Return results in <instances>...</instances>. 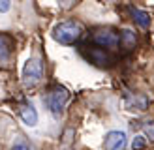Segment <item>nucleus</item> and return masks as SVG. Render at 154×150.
<instances>
[{
	"mask_svg": "<svg viewBox=\"0 0 154 150\" xmlns=\"http://www.w3.org/2000/svg\"><path fill=\"white\" fill-rule=\"evenodd\" d=\"M83 34V26L77 21H62L53 28V40L62 43V45H70L75 43Z\"/></svg>",
	"mask_w": 154,
	"mask_h": 150,
	"instance_id": "obj_1",
	"label": "nucleus"
},
{
	"mask_svg": "<svg viewBox=\"0 0 154 150\" xmlns=\"http://www.w3.org/2000/svg\"><path fill=\"white\" fill-rule=\"evenodd\" d=\"M90 41L96 47L113 51V49L120 47V32H117L115 28H109V26H102V28H96L90 34Z\"/></svg>",
	"mask_w": 154,
	"mask_h": 150,
	"instance_id": "obj_2",
	"label": "nucleus"
},
{
	"mask_svg": "<svg viewBox=\"0 0 154 150\" xmlns=\"http://www.w3.org/2000/svg\"><path fill=\"white\" fill-rule=\"evenodd\" d=\"M43 79V62L40 56H30L23 68V85L26 88H36Z\"/></svg>",
	"mask_w": 154,
	"mask_h": 150,
	"instance_id": "obj_3",
	"label": "nucleus"
},
{
	"mask_svg": "<svg viewBox=\"0 0 154 150\" xmlns=\"http://www.w3.org/2000/svg\"><path fill=\"white\" fill-rule=\"evenodd\" d=\"M68 98H70V94H68V90L64 86H53L47 96H45V103H47V109L53 112L55 116H60L62 115V111L66 107V103H68Z\"/></svg>",
	"mask_w": 154,
	"mask_h": 150,
	"instance_id": "obj_4",
	"label": "nucleus"
},
{
	"mask_svg": "<svg viewBox=\"0 0 154 150\" xmlns=\"http://www.w3.org/2000/svg\"><path fill=\"white\" fill-rule=\"evenodd\" d=\"M81 52L87 56L88 62L96 64L100 68H109L115 64V55L111 51H105L102 47H96V45H85L81 49Z\"/></svg>",
	"mask_w": 154,
	"mask_h": 150,
	"instance_id": "obj_5",
	"label": "nucleus"
},
{
	"mask_svg": "<svg viewBox=\"0 0 154 150\" xmlns=\"http://www.w3.org/2000/svg\"><path fill=\"white\" fill-rule=\"evenodd\" d=\"M124 105L130 111H145L150 105L149 98L145 94H134V92H126L124 94Z\"/></svg>",
	"mask_w": 154,
	"mask_h": 150,
	"instance_id": "obj_6",
	"label": "nucleus"
},
{
	"mask_svg": "<svg viewBox=\"0 0 154 150\" xmlns=\"http://www.w3.org/2000/svg\"><path fill=\"white\" fill-rule=\"evenodd\" d=\"M126 133L124 131H109L105 135L103 146L105 150H124L126 146Z\"/></svg>",
	"mask_w": 154,
	"mask_h": 150,
	"instance_id": "obj_7",
	"label": "nucleus"
},
{
	"mask_svg": "<svg viewBox=\"0 0 154 150\" xmlns=\"http://www.w3.org/2000/svg\"><path fill=\"white\" fill-rule=\"evenodd\" d=\"M13 56V38L0 34V64H8Z\"/></svg>",
	"mask_w": 154,
	"mask_h": 150,
	"instance_id": "obj_8",
	"label": "nucleus"
},
{
	"mask_svg": "<svg viewBox=\"0 0 154 150\" xmlns=\"http://www.w3.org/2000/svg\"><path fill=\"white\" fill-rule=\"evenodd\" d=\"M135 43H137V36L134 30H120V51L122 52H130L135 49Z\"/></svg>",
	"mask_w": 154,
	"mask_h": 150,
	"instance_id": "obj_9",
	"label": "nucleus"
},
{
	"mask_svg": "<svg viewBox=\"0 0 154 150\" xmlns=\"http://www.w3.org/2000/svg\"><path fill=\"white\" fill-rule=\"evenodd\" d=\"M19 115H21L23 120H25V124H28V126H34V124L38 122V112H36V109L32 107V103H28V101H23V103H21Z\"/></svg>",
	"mask_w": 154,
	"mask_h": 150,
	"instance_id": "obj_10",
	"label": "nucleus"
},
{
	"mask_svg": "<svg viewBox=\"0 0 154 150\" xmlns=\"http://www.w3.org/2000/svg\"><path fill=\"white\" fill-rule=\"evenodd\" d=\"M130 13H132V19H134V21H135L139 26L147 28V26L150 25V15H149L147 11L137 10V8H132V10H130Z\"/></svg>",
	"mask_w": 154,
	"mask_h": 150,
	"instance_id": "obj_11",
	"label": "nucleus"
},
{
	"mask_svg": "<svg viewBox=\"0 0 154 150\" xmlns=\"http://www.w3.org/2000/svg\"><path fill=\"white\" fill-rule=\"evenodd\" d=\"M141 130H143V135H147V139L150 142H154V122H152V120L141 124Z\"/></svg>",
	"mask_w": 154,
	"mask_h": 150,
	"instance_id": "obj_12",
	"label": "nucleus"
},
{
	"mask_svg": "<svg viewBox=\"0 0 154 150\" xmlns=\"http://www.w3.org/2000/svg\"><path fill=\"white\" fill-rule=\"evenodd\" d=\"M147 148V139L143 135H135L132 141V150H145Z\"/></svg>",
	"mask_w": 154,
	"mask_h": 150,
	"instance_id": "obj_13",
	"label": "nucleus"
},
{
	"mask_svg": "<svg viewBox=\"0 0 154 150\" xmlns=\"http://www.w3.org/2000/svg\"><path fill=\"white\" fill-rule=\"evenodd\" d=\"M11 150H32L25 141H17V142H13V146H11Z\"/></svg>",
	"mask_w": 154,
	"mask_h": 150,
	"instance_id": "obj_14",
	"label": "nucleus"
},
{
	"mask_svg": "<svg viewBox=\"0 0 154 150\" xmlns=\"http://www.w3.org/2000/svg\"><path fill=\"white\" fill-rule=\"evenodd\" d=\"M11 6V0H0V13H6Z\"/></svg>",
	"mask_w": 154,
	"mask_h": 150,
	"instance_id": "obj_15",
	"label": "nucleus"
}]
</instances>
